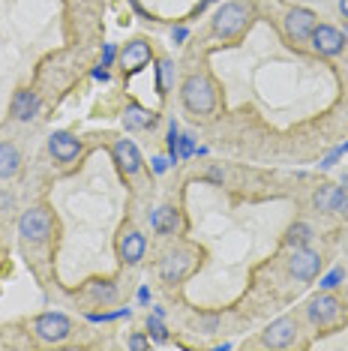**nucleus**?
<instances>
[{
    "instance_id": "nucleus-1",
    "label": "nucleus",
    "mask_w": 348,
    "mask_h": 351,
    "mask_svg": "<svg viewBox=\"0 0 348 351\" xmlns=\"http://www.w3.org/2000/svg\"><path fill=\"white\" fill-rule=\"evenodd\" d=\"M249 21H252V6L243 3V0H232V3H223L216 10L210 27L219 39H237L249 27Z\"/></svg>"
},
{
    "instance_id": "nucleus-2",
    "label": "nucleus",
    "mask_w": 348,
    "mask_h": 351,
    "mask_svg": "<svg viewBox=\"0 0 348 351\" xmlns=\"http://www.w3.org/2000/svg\"><path fill=\"white\" fill-rule=\"evenodd\" d=\"M180 102L189 114H201L208 117L216 108V90L204 75H189L184 84H180Z\"/></svg>"
},
{
    "instance_id": "nucleus-3",
    "label": "nucleus",
    "mask_w": 348,
    "mask_h": 351,
    "mask_svg": "<svg viewBox=\"0 0 348 351\" xmlns=\"http://www.w3.org/2000/svg\"><path fill=\"white\" fill-rule=\"evenodd\" d=\"M18 231H21V237H25L27 243H45L49 241V234H51L49 207L36 204V207H30V210H25V217L18 219Z\"/></svg>"
},
{
    "instance_id": "nucleus-4",
    "label": "nucleus",
    "mask_w": 348,
    "mask_h": 351,
    "mask_svg": "<svg viewBox=\"0 0 348 351\" xmlns=\"http://www.w3.org/2000/svg\"><path fill=\"white\" fill-rule=\"evenodd\" d=\"M34 333L39 342H49V346H58L73 333V322H69L63 313H42L34 318Z\"/></svg>"
},
{
    "instance_id": "nucleus-5",
    "label": "nucleus",
    "mask_w": 348,
    "mask_h": 351,
    "mask_svg": "<svg viewBox=\"0 0 348 351\" xmlns=\"http://www.w3.org/2000/svg\"><path fill=\"white\" fill-rule=\"evenodd\" d=\"M195 267V252L192 250H174L160 261V279L169 285H177L192 274Z\"/></svg>"
},
{
    "instance_id": "nucleus-6",
    "label": "nucleus",
    "mask_w": 348,
    "mask_h": 351,
    "mask_svg": "<svg viewBox=\"0 0 348 351\" xmlns=\"http://www.w3.org/2000/svg\"><path fill=\"white\" fill-rule=\"evenodd\" d=\"M306 315H310V322L315 327H330V324L339 322V315H343V300H336L330 291H324V294H319V298L310 300Z\"/></svg>"
},
{
    "instance_id": "nucleus-7",
    "label": "nucleus",
    "mask_w": 348,
    "mask_h": 351,
    "mask_svg": "<svg viewBox=\"0 0 348 351\" xmlns=\"http://www.w3.org/2000/svg\"><path fill=\"white\" fill-rule=\"evenodd\" d=\"M321 270V255L310 250V246H300V250H291L288 255V274L300 279V282H310V279L319 276Z\"/></svg>"
},
{
    "instance_id": "nucleus-8",
    "label": "nucleus",
    "mask_w": 348,
    "mask_h": 351,
    "mask_svg": "<svg viewBox=\"0 0 348 351\" xmlns=\"http://www.w3.org/2000/svg\"><path fill=\"white\" fill-rule=\"evenodd\" d=\"M310 43H312L315 51L324 54V58H336V54H343L348 39H345L343 30H336L334 25H315V30L310 34Z\"/></svg>"
},
{
    "instance_id": "nucleus-9",
    "label": "nucleus",
    "mask_w": 348,
    "mask_h": 351,
    "mask_svg": "<svg viewBox=\"0 0 348 351\" xmlns=\"http://www.w3.org/2000/svg\"><path fill=\"white\" fill-rule=\"evenodd\" d=\"M295 339H297V322L291 315L276 318V322H271L264 327V333H261V346L264 348H286Z\"/></svg>"
},
{
    "instance_id": "nucleus-10",
    "label": "nucleus",
    "mask_w": 348,
    "mask_h": 351,
    "mask_svg": "<svg viewBox=\"0 0 348 351\" xmlns=\"http://www.w3.org/2000/svg\"><path fill=\"white\" fill-rule=\"evenodd\" d=\"M319 25V15L312 10H306V6H295V10L286 12V36L291 43H303V39H310V34Z\"/></svg>"
},
{
    "instance_id": "nucleus-11",
    "label": "nucleus",
    "mask_w": 348,
    "mask_h": 351,
    "mask_svg": "<svg viewBox=\"0 0 348 351\" xmlns=\"http://www.w3.org/2000/svg\"><path fill=\"white\" fill-rule=\"evenodd\" d=\"M117 252H121V258L126 261V265H138L141 258H145V252H147V241H145V234H141L138 228H123V234H121V241H117Z\"/></svg>"
},
{
    "instance_id": "nucleus-12",
    "label": "nucleus",
    "mask_w": 348,
    "mask_h": 351,
    "mask_svg": "<svg viewBox=\"0 0 348 351\" xmlns=\"http://www.w3.org/2000/svg\"><path fill=\"white\" fill-rule=\"evenodd\" d=\"M150 58H153V51H150V43L145 39H132V43H126V49L121 51V66L123 73H138V69H145Z\"/></svg>"
},
{
    "instance_id": "nucleus-13",
    "label": "nucleus",
    "mask_w": 348,
    "mask_h": 351,
    "mask_svg": "<svg viewBox=\"0 0 348 351\" xmlns=\"http://www.w3.org/2000/svg\"><path fill=\"white\" fill-rule=\"evenodd\" d=\"M49 150L58 162H73V159H78V154H82V141H78L73 132H54L49 138Z\"/></svg>"
},
{
    "instance_id": "nucleus-14",
    "label": "nucleus",
    "mask_w": 348,
    "mask_h": 351,
    "mask_svg": "<svg viewBox=\"0 0 348 351\" xmlns=\"http://www.w3.org/2000/svg\"><path fill=\"white\" fill-rule=\"evenodd\" d=\"M114 159H117V165H121V171L126 174V178H132V174L141 171V154H138V147L132 145L129 138H117L114 141Z\"/></svg>"
},
{
    "instance_id": "nucleus-15",
    "label": "nucleus",
    "mask_w": 348,
    "mask_h": 351,
    "mask_svg": "<svg viewBox=\"0 0 348 351\" xmlns=\"http://www.w3.org/2000/svg\"><path fill=\"white\" fill-rule=\"evenodd\" d=\"M180 226V217H177V210H174L171 204H162V207H156L153 213H150V228L156 231V234H162V237H169L174 234Z\"/></svg>"
},
{
    "instance_id": "nucleus-16",
    "label": "nucleus",
    "mask_w": 348,
    "mask_h": 351,
    "mask_svg": "<svg viewBox=\"0 0 348 351\" xmlns=\"http://www.w3.org/2000/svg\"><path fill=\"white\" fill-rule=\"evenodd\" d=\"M21 169V150L12 141H0V180L15 178Z\"/></svg>"
},
{
    "instance_id": "nucleus-17",
    "label": "nucleus",
    "mask_w": 348,
    "mask_h": 351,
    "mask_svg": "<svg viewBox=\"0 0 348 351\" xmlns=\"http://www.w3.org/2000/svg\"><path fill=\"white\" fill-rule=\"evenodd\" d=\"M39 111V97L34 90H18L12 99V117L15 121H34Z\"/></svg>"
},
{
    "instance_id": "nucleus-18",
    "label": "nucleus",
    "mask_w": 348,
    "mask_h": 351,
    "mask_svg": "<svg viewBox=\"0 0 348 351\" xmlns=\"http://www.w3.org/2000/svg\"><path fill=\"white\" fill-rule=\"evenodd\" d=\"M153 123H156V114H153V111H147V108H141V106H129V108H126V114H123V126L129 132L150 130Z\"/></svg>"
},
{
    "instance_id": "nucleus-19",
    "label": "nucleus",
    "mask_w": 348,
    "mask_h": 351,
    "mask_svg": "<svg viewBox=\"0 0 348 351\" xmlns=\"http://www.w3.org/2000/svg\"><path fill=\"white\" fill-rule=\"evenodd\" d=\"M310 241H312V228L306 226V222H295V226L288 228V234H286V246H291V250L310 246Z\"/></svg>"
},
{
    "instance_id": "nucleus-20",
    "label": "nucleus",
    "mask_w": 348,
    "mask_h": 351,
    "mask_svg": "<svg viewBox=\"0 0 348 351\" xmlns=\"http://www.w3.org/2000/svg\"><path fill=\"white\" fill-rule=\"evenodd\" d=\"M171 82H174V63L171 60H160V66H156V93L165 97Z\"/></svg>"
},
{
    "instance_id": "nucleus-21",
    "label": "nucleus",
    "mask_w": 348,
    "mask_h": 351,
    "mask_svg": "<svg viewBox=\"0 0 348 351\" xmlns=\"http://www.w3.org/2000/svg\"><path fill=\"white\" fill-rule=\"evenodd\" d=\"M90 294L97 300H102V303H112L117 298V285L114 282H93L90 285Z\"/></svg>"
},
{
    "instance_id": "nucleus-22",
    "label": "nucleus",
    "mask_w": 348,
    "mask_h": 351,
    "mask_svg": "<svg viewBox=\"0 0 348 351\" xmlns=\"http://www.w3.org/2000/svg\"><path fill=\"white\" fill-rule=\"evenodd\" d=\"M330 202H334V186H321L319 193H315V207L324 213H330Z\"/></svg>"
},
{
    "instance_id": "nucleus-23",
    "label": "nucleus",
    "mask_w": 348,
    "mask_h": 351,
    "mask_svg": "<svg viewBox=\"0 0 348 351\" xmlns=\"http://www.w3.org/2000/svg\"><path fill=\"white\" fill-rule=\"evenodd\" d=\"M195 327H199L201 333H216L219 318L216 315H199V318H195Z\"/></svg>"
},
{
    "instance_id": "nucleus-24",
    "label": "nucleus",
    "mask_w": 348,
    "mask_h": 351,
    "mask_svg": "<svg viewBox=\"0 0 348 351\" xmlns=\"http://www.w3.org/2000/svg\"><path fill=\"white\" fill-rule=\"evenodd\" d=\"M343 276H345V270H343V267H336L334 274H330V276H327V279H324V282H321V289H324V291L336 289V285H339V279H343Z\"/></svg>"
},
{
    "instance_id": "nucleus-25",
    "label": "nucleus",
    "mask_w": 348,
    "mask_h": 351,
    "mask_svg": "<svg viewBox=\"0 0 348 351\" xmlns=\"http://www.w3.org/2000/svg\"><path fill=\"white\" fill-rule=\"evenodd\" d=\"M343 198H345V186H334V202H330V213H339V207H343Z\"/></svg>"
},
{
    "instance_id": "nucleus-26",
    "label": "nucleus",
    "mask_w": 348,
    "mask_h": 351,
    "mask_svg": "<svg viewBox=\"0 0 348 351\" xmlns=\"http://www.w3.org/2000/svg\"><path fill=\"white\" fill-rule=\"evenodd\" d=\"M147 327L153 330V337H156V339L165 342V337H169V333H165V327H162L160 322H156V318H147Z\"/></svg>"
},
{
    "instance_id": "nucleus-27",
    "label": "nucleus",
    "mask_w": 348,
    "mask_h": 351,
    "mask_svg": "<svg viewBox=\"0 0 348 351\" xmlns=\"http://www.w3.org/2000/svg\"><path fill=\"white\" fill-rule=\"evenodd\" d=\"M129 348H150V342L145 337H132L129 339Z\"/></svg>"
},
{
    "instance_id": "nucleus-28",
    "label": "nucleus",
    "mask_w": 348,
    "mask_h": 351,
    "mask_svg": "<svg viewBox=\"0 0 348 351\" xmlns=\"http://www.w3.org/2000/svg\"><path fill=\"white\" fill-rule=\"evenodd\" d=\"M114 54H117V51H114V45H108V49H105V60H102V66H108V63L114 60Z\"/></svg>"
},
{
    "instance_id": "nucleus-29",
    "label": "nucleus",
    "mask_w": 348,
    "mask_h": 351,
    "mask_svg": "<svg viewBox=\"0 0 348 351\" xmlns=\"http://www.w3.org/2000/svg\"><path fill=\"white\" fill-rule=\"evenodd\" d=\"M93 78H99V82H108V69H105V66L97 69V73H93Z\"/></svg>"
},
{
    "instance_id": "nucleus-30",
    "label": "nucleus",
    "mask_w": 348,
    "mask_h": 351,
    "mask_svg": "<svg viewBox=\"0 0 348 351\" xmlns=\"http://www.w3.org/2000/svg\"><path fill=\"white\" fill-rule=\"evenodd\" d=\"M339 213H343V217H348V186H345V198H343V207H339Z\"/></svg>"
},
{
    "instance_id": "nucleus-31",
    "label": "nucleus",
    "mask_w": 348,
    "mask_h": 351,
    "mask_svg": "<svg viewBox=\"0 0 348 351\" xmlns=\"http://www.w3.org/2000/svg\"><path fill=\"white\" fill-rule=\"evenodd\" d=\"M339 12H343L345 19H348V0H339Z\"/></svg>"
},
{
    "instance_id": "nucleus-32",
    "label": "nucleus",
    "mask_w": 348,
    "mask_h": 351,
    "mask_svg": "<svg viewBox=\"0 0 348 351\" xmlns=\"http://www.w3.org/2000/svg\"><path fill=\"white\" fill-rule=\"evenodd\" d=\"M208 3H216V0H201V3H199V12H201L204 6H208Z\"/></svg>"
},
{
    "instance_id": "nucleus-33",
    "label": "nucleus",
    "mask_w": 348,
    "mask_h": 351,
    "mask_svg": "<svg viewBox=\"0 0 348 351\" xmlns=\"http://www.w3.org/2000/svg\"><path fill=\"white\" fill-rule=\"evenodd\" d=\"M343 34H345V39H348V27H345V30H343Z\"/></svg>"
}]
</instances>
